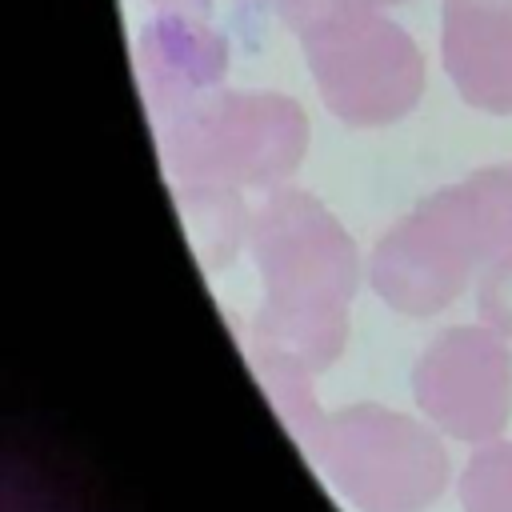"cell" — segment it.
I'll return each instance as SVG.
<instances>
[{
	"mask_svg": "<svg viewBox=\"0 0 512 512\" xmlns=\"http://www.w3.org/2000/svg\"><path fill=\"white\" fill-rule=\"evenodd\" d=\"M440 56L464 104L512 116V0H444Z\"/></svg>",
	"mask_w": 512,
	"mask_h": 512,
	"instance_id": "8",
	"label": "cell"
},
{
	"mask_svg": "<svg viewBox=\"0 0 512 512\" xmlns=\"http://www.w3.org/2000/svg\"><path fill=\"white\" fill-rule=\"evenodd\" d=\"M420 412L456 440H492L512 408V356L500 332L460 324L440 332L412 368Z\"/></svg>",
	"mask_w": 512,
	"mask_h": 512,
	"instance_id": "6",
	"label": "cell"
},
{
	"mask_svg": "<svg viewBox=\"0 0 512 512\" xmlns=\"http://www.w3.org/2000/svg\"><path fill=\"white\" fill-rule=\"evenodd\" d=\"M476 264H488L484 248L448 184L376 240L368 280L388 308L404 316H436L468 288Z\"/></svg>",
	"mask_w": 512,
	"mask_h": 512,
	"instance_id": "5",
	"label": "cell"
},
{
	"mask_svg": "<svg viewBox=\"0 0 512 512\" xmlns=\"http://www.w3.org/2000/svg\"><path fill=\"white\" fill-rule=\"evenodd\" d=\"M376 8H388V4H404V0H372Z\"/></svg>",
	"mask_w": 512,
	"mask_h": 512,
	"instance_id": "13",
	"label": "cell"
},
{
	"mask_svg": "<svg viewBox=\"0 0 512 512\" xmlns=\"http://www.w3.org/2000/svg\"><path fill=\"white\" fill-rule=\"evenodd\" d=\"M176 204L188 224V240L200 252L204 272H220L232 264L240 240L248 236V216L240 188L216 184H176Z\"/></svg>",
	"mask_w": 512,
	"mask_h": 512,
	"instance_id": "9",
	"label": "cell"
},
{
	"mask_svg": "<svg viewBox=\"0 0 512 512\" xmlns=\"http://www.w3.org/2000/svg\"><path fill=\"white\" fill-rule=\"evenodd\" d=\"M156 4L160 12H192V16H204L212 8V0H148Z\"/></svg>",
	"mask_w": 512,
	"mask_h": 512,
	"instance_id": "12",
	"label": "cell"
},
{
	"mask_svg": "<svg viewBox=\"0 0 512 512\" xmlns=\"http://www.w3.org/2000/svg\"><path fill=\"white\" fill-rule=\"evenodd\" d=\"M248 248L264 284L256 348L304 372L328 368L344 348L360 276L352 236L316 196L280 184L248 216Z\"/></svg>",
	"mask_w": 512,
	"mask_h": 512,
	"instance_id": "1",
	"label": "cell"
},
{
	"mask_svg": "<svg viewBox=\"0 0 512 512\" xmlns=\"http://www.w3.org/2000/svg\"><path fill=\"white\" fill-rule=\"evenodd\" d=\"M476 312H480L484 328L512 340V252L484 264V272L476 280Z\"/></svg>",
	"mask_w": 512,
	"mask_h": 512,
	"instance_id": "11",
	"label": "cell"
},
{
	"mask_svg": "<svg viewBox=\"0 0 512 512\" xmlns=\"http://www.w3.org/2000/svg\"><path fill=\"white\" fill-rule=\"evenodd\" d=\"M156 144L176 184L280 188L308 152V116L280 92L216 88L156 124Z\"/></svg>",
	"mask_w": 512,
	"mask_h": 512,
	"instance_id": "2",
	"label": "cell"
},
{
	"mask_svg": "<svg viewBox=\"0 0 512 512\" xmlns=\"http://www.w3.org/2000/svg\"><path fill=\"white\" fill-rule=\"evenodd\" d=\"M256 4H268V0H256Z\"/></svg>",
	"mask_w": 512,
	"mask_h": 512,
	"instance_id": "14",
	"label": "cell"
},
{
	"mask_svg": "<svg viewBox=\"0 0 512 512\" xmlns=\"http://www.w3.org/2000/svg\"><path fill=\"white\" fill-rule=\"evenodd\" d=\"M324 108L348 128L404 120L424 92V56L384 8H352L296 36Z\"/></svg>",
	"mask_w": 512,
	"mask_h": 512,
	"instance_id": "3",
	"label": "cell"
},
{
	"mask_svg": "<svg viewBox=\"0 0 512 512\" xmlns=\"http://www.w3.org/2000/svg\"><path fill=\"white\" fill-rule=\"evenodd\" d=\"M464 512H512V444H484L460 480Z\"/></svg>",
	"mask_w": 512,
	"mask_h": 512,
	"instance_id": "10",
	"label": "cell"
},
{
	"mask_svg": "<svg viewBox=\"0 0 512 512\" xmlns=\"http://www.w3.org/2000/svg\"><path fill=\"white\" fill-rule=\"evenodd\" d=\"M316 456L364 512H420L448 480L440 440L380 404H356L316 420Z\"/></svg>",
	"mask_w": 512,
	"mask_h": 512,
	"instance_id": "4",
	"label": "cell"
},
{
	"mask_svg": "<svg viewBox=\"0 0 512 512\" xmlns=\"http://www.w3.org/2000/svg\"><path fill=\"white\" fill-rule=\"evenodd\" d=\"M136 68L152 124H164L188 104L224 88L228 44L216 28L204 24V16L160 12L140 28Z\"/></svg>",
	"mask_w": 512,
	"mask_h": 512,
	"instance_id": "7",
	"label": "cell"
}]
</instances>
